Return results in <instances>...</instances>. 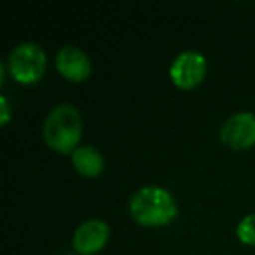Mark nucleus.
Segmentation results:
<instances>
[{"label": "nucleus", "mask_w": 255, "mask_h": 255, "mask_svg": "<svg viewBox=\"0 0 255 255\" xmlns=\"http://www.w3.org/2000/svg\"><path fill=\"white\" fill-rule=\"evenodd\" d=\"M42 136L53 150L72 154L79 147L82 136V116L74 103H58L46 114L42 123Z\"/></svg>", "instance_id": "f257e3e1"}, {"label": "nucleus", "mask_w": 255, "mask_h": 255, "mask_svg": "<svg viewBox=\"0 0 255 255\" xmlns=\"http://www.w3.org/2000/svg\"><path fill=\"white\" fill-rule=\"evenodd\" d=\"M129 213L142 226H164L177 217L178 205L175 196L161 185H143L129 198Z\"/></svg>", "instance_id": "f03ea898"}, {"label": "nucleus", "mask_w": 255, "mask_h": 255, "mask_svg": "<svg viewBox=\"0 0 255 255\" xmlns=\"http://www.w3.org/2000/svg\"><path fill=\"white\" fill-rule=\"evenodd\" d=\"M46 51L39 42H19L7 54V70L18 82L32 84L42 77L46 70Z\"/></svg>", "instance_id": "7ed1b4c3"}, {"label": "nucleus", "mask_w": 255, "mask_h": 255, "mask_svg": "<svg viewBox=\"0 0 255 255\" xmlns=\"http://www.w3.org/2000/svg\"><path fill=\"white\" fill-rule=\"evenodd\" d=\"M206 58L196 49H185L173 58L170 65V77L178 88H196L206 75Z\"/></svg>", "instance_id": "20e7f679"}, {"label": "nucleus", "mask_w": 255, "mask_h": 255, "mask_svg": "<svg viewBox=\"0 0 255 255\" xmlns=\"http://www.w3.org/2000/svg\"><path fill=\"white\" fill-rule=\"evenodd\" d=\"M220 140L233 149L255 145V114L248 110L231 114L220 126Z\"/></svg>", "instance_id": "39448f33"}, {"label": "nucleus", "mask_w": 255, "mask_h": 255, "mask_svg": "<svg viewBox=\"0 0 255 255\" xmlns=\"http://www.w3.org/2000/svg\"><path fill=\"white\" fill-rule=\"evenodd\" d=\"M110 236V226L107 220L93 217L81 222L74 231L72 236V247L81 255H95V252L105 247Z\"/></svg>", "instance_id": "423d86ee"}, {"label": "nucleus", "mask_w": 255, "mask_h": 255, "mask_svg": "<svg viewBox=\"0 0 255 255\" xmlns=\"http://www.w3.org/2000/svg\"><path fill=\"white\" fill-rule=\"evenodd\" d=\"M56 68L65 79L79 82L91 74V60L79 46L65 44L56 53Z\"/></svg>", "instance_id": "0eeeda50"}, {"label": "nucleus", "mask_w": 255, "mask_h": 255, "mask_svg": "<svg viewBox=\"0 0 255 255\" xmlns=\"http://www.w3.org/2000/svg\"><path fill=\"white\" fill-rule=\"evenodd\" d=\"M70 159L75 170L84 177H96L105 168L103 154L95 145H79L70 154Z\"/></svg>", "instance_id": "6e6552de"}, {"label": "nucleus", "mask_w": 255, "mask_h": 255, "mask_svg": "<svg viewBox=\"0 0 255 255\" xmlns=\"http://www.w3.org/2000/svg\"><path fill=\"white\" fill-rule=\"evenodd\" d=\"M236 236L247 245H255V212L247 213L236 226Z\"/></svg>", "instance_id": "1a4fd4ad"}, {"label": "nucleus", "mask_w": 255, "mask_h": 255, "mask_svg": "<svg viewBox=\"0 0 255 255\" xmlns=\"http://www.w3.org/2000/svg\"><path fill=\"white\" fill-rule=\"evenodd\" d=\"M11 119V105L5 95H0V123L5 124Z\"/></svg>", "instance_id": "9d476101"}]
</instances>
